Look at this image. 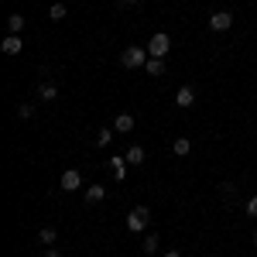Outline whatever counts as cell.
I'll return each instance as SVG.
<instances>
[{"instance_id": "cell-21", "label": "cell", "mask_w": 257, "mask_h": 257, "mask_svg": "<svg viewBox=\"0 0 257 257\" xmlns=\"http://www.w3.org/2000/svg\"><path fill=\"white\" fill-rule=\"evenodd\" d=\"M243 213L257 219V196H250V199H247V206H243Z\"/></svg>"}, {"instance_id": "cell-2", "label": "cell", "mask_w": 257, "mask_h": 257, "mask_svg": "<svg viewBox=\"0 0 257 257\" xmlns=\"http://www.w3.org/2000/svg\"><path fill=\"white\" fill-rule=\"evenodd\" d=\"M148 223H151V209H148V206H134V209L127 213V230H131V233H144Z\"/></svg>"}, {"instance_id": "cell-16", "label": "cell", "mask_w": 257, "mask_h": 257, "mask_svg": "<svg viewBox=\"0 0 257 257\" xmlns=\"http://www.w3.org/2000/svg\"><path fill=\"white\" fill-rule=\"evenodd\" d=\"M141 250H144L148 257H151V254H158V237H155V233H151V237H144V243H141Z\"/></svg>"}, {"instance_id": "cell-24", "label": "cell", "mask_w": 257, "mask_h": 257, "mask_svg": "<svg viewBox=\"0 0 257 257\" xmlns=\"http://www.w3.org/2000/svg\"><path fill=\"white\" fill-rule=\"evenodd\" d=\"M120 4H123V7H131V4H138V0H120Z\"/></svg>"}, {"instance_id": "cell-18", "label": "cell", "mask_w": 257, "mask_h": 257, "mask_svg": "<svg viewBox=\"0 0 257 257\" xmlns=\"http://www.w3.org/2000/svg\"><path fill=\"white\" fill-rule=\"evenodd\" d=\"M48 18L52 21H65V7H62V4H52V7H48Z\"/></svg>"}, {"instance_id": "cell-19", "label": "cell", "mask_w": 257, "mask_h": 257, "mask_svg": "<svg viewBox=\"0 0 257 257\" xmlns=\"http://www.w3.org/2000/svg\"><path fill=\"white\" fill-rule=\"evenodd\" d=\"M110 141H113V131H106V127H103V131H96V144H99V148H106Z\"/></svg>"}, {"instance_id": "cell-4", "label": "cell", "mask_w": 257, "mask_h": 257, "mask_svg": "<svg viewBox=\"0 0 257 257\" xmlns=\"http://www.w3.org/2000/svg\"><path fill=\"white\" fill-rule=\"evenodd\" d=\"M209 28H213V31H230V28H233V14H230V11H213V14H209Z\"/></svg>"}, {"instance_id": "cell-17", "label": "cell", "mask_w": 257, "mask_h": 257, "mask_svg": "<svg viewBox=\"0 0 257 257\" xmlns=\"http://www.w3.org/2000/svg\"><path fill=\"white\" fill-rule=\"evenodd\" d=\"M38 240H41V243H45V247H52V243L59 240V233H55L52 226H45V230H41V233H38Z\"/></svg>"}, {"instance_id": "cell-5", "label": "cell", "mask_w": 257, "mask_h": 257, "mask_svg": "<svg viewBox=\"0 0 257 257\" xmlns=\"http://www.w3.org/2000/svg\"><path fill=\"white\" fill-rule=\"evenodd\" d=\"M82 185V175L76 172V168H69V172H62V182H59V189H65V192H76Z\"/></svg>"}, {"instance_id": "cell-12", "label": "cell", "mask_w": 257, "mask_h": 257, "mask_svg": "<svg viewBox=\"0 0 257 257\" xmlns=\"http://www.w3.org/2000/svg\"><path fill=\"white\" fill-rule=\"evenodd\" d=\"M144 72H148V76H165V59H148Z\"/></svg>"}, {"instance_id": "cell-8", "label": "cell", "mask_w": 257, "mask_h": 257, "mask_svg": "<svg viewBox=\"0 0 257 257\" xmlns=\"http://www.w3.org/2000/svg\"><path fill=\"white\" fill-rule=\"evenodd\" d=\"M38 99H41V103L59 99V86H55V82H41V86H38Z\"/></svg>"}, {"instance_id": "cell-15", "label": "cell", "mask_w": 257, "mask_h": 257, "mask_svg": "<svg viewBox=\"0 0 257 257\" xmlns=\"http://www.w3.org/2000/svg\"><path fill=\"white\" fill-rule=\"evenodd\" d=\"M110 168H113V175H117V178H123V175H127V158H123V155H120V158H110Z\"/></svg>"}, {"instance_id": "cell-9", "label": "cell", "mask_w": 257, "mask_h": 257, "mask_svg": "<svg viewBox=\"0 0 257 257\" xmlns=\"http://www.w3.org/2000/svg\"><path fill=\"white\" fill-rule=\"evenodd\" d=\"M113 131H120V134H131V131H134V117H131V113H117V120H113Z\"/></svg>"}, {"instance_id": "cell-13", "label": "cell", "mask_w": 257, "mask_h": 257, "mask_svg": "<svg viewBox=\"0 0 257 257\" xmlns=\"http://www.w3.org/2000/svg\"><path fill=\"white\" fill-rule=\"evenodd\" d=\"M172 151H175L178 158H185V155H189V151H192V141H189V138H178L175 144H172Z\"/></svg>"}, {"instance_id": "cell-10", "label": "cell", "mask_w": 257, "mask_h": 257, "mask_svg": "<svg viewBox=\"0 0 257 257\" xmlns=\"http://www.w3.org/2000/svg\"><path fill=\"white\" fill-rule=\"evenodd\" d=\"M103 199H106V185H89V189H86V202H89V206H96Z\"/></svg>"}, {"instance_id": "cell-7", "label": "cell", "mask_w": 257, "mask_h": 257, "mask_svg": "<svg viewBox=\"0 0 257 257\" xmlns=\"http://www.w3.org/2000/svg\"><path fill=\"white\" fill-rule=\"evenodd\" d=\"M21 48H24L21 45V35H7V38L0 41V52L4 55H21Z\"/></svg>"}, {"instance_id": "cell-25", "label": "cell", "mask_w": 257, "mask_h": 257, "mask_svg": "<svg viewBox=\"0 0 257 257\" xmlns=\"http://www.w3.org/2000/svg\"><path fill=\"white\" fill-rule=\"evenodd\" d=\"M254 247H257V233H254Z\"/></svg>"}, {"instance_id": "cell-20", "label": "cell", "mask_w": 257, "mask_h": 257, "mask_svg": "<svg viewBox=\"0 0 257 257\" xmlns=\"http://www.w3.org/2000/svg\"><path fill=\"white\" fill-rule=\"evenodd\" d=\"M18 117L21 120H31V117H35V106H31V103H21V106H18Z\"/></svg>"}, {"instance_id": "cell-3", "label": "cell", "mask_w": 257, "mask_h": 257, "mask_svg": "<svg viewBox=\"0 0 257 257\" xmlns=\"http://www.w3.org/2000/svg\"><path fill=\"white\" fill-rule=\"evenodd\" d=\"M144 48H148V55H151V59H165V55H168V48H172V38H168L165 31H155L151 41H148Z\"/></svg>"}, {"instance_id": "cell-23", "label": "cell", "mask_w": 257, "mask_h": 257, "mask_svg": "<svg viewBox=\"0 0 257 257\" xmlns=\"http://www.w3.org/2000/svg\"><path fill=\"white\" fill-rule=\"evenodd\" d=\"M165 257H182V250H168V254H165Z\"/></svg>"}, {"instance_id": "cell-14", "label": "cell", "mask_w": 257, "mask_h": 257, "mask_svg": "<svg viewBox=\"0 0 257 257\" xmlns=\"http://www.w3.org/2000/svg\"><path fill=\"white\" fill-rule=\"evenodd\" d=\"M7 31H11V35H21V31H24V18H21V14H11V18H7Z\"/></svg>"}, {"instance_id": "cell-22", "label": "cell", "mask_w": 257, "mask_h": 257, "mask_svg": "<svg viewBox=\"0 0 257 257\" xmlns=\"http://www.w3.org/2000/svg\"><path fill=\"white\" fill-rule=\"evenodd\" d=\"M45 257H62V254L55 250V247H48V250H45Z\"/></svg>"}, {"instance_id": "cell-6", "label": "cell", "mask_w": 257, "mask_h": 257, "mask_svg": "<svg viewBox=\"0 0 257 257\" xmlns=\"http://www.w3.org/2000/svg\"><path fill=\"white\" fill-rule=\"evenodd\" d=\"M192 103H196V89H192V86H182V89L175 93V106H182V110H189Z\"/></svg>"}, {"instance_id": "cell-11", "label": "cell", "mask_w": 257, "mask_h": 257, "mask_svg": "<svg viewBox=\"0 0 257 257\" xmlns=\"http://www.w3.org/2000/svg\"><path fill=\"white\" fill-rule=\"evenodd\" d=\"M123 158H127V165H144V148L141 144H131V151Z\"/></svg>"}, {"instance_id": "cell-1", "label": "cell", "mask_w": 257, "mask_h": 257, "mask_svg": "<svg viewBox=\"0 0 257 257\" xmlns=\"http://www.w3.org/2000/svg\"><path fill=\"white\" fill-rule=\"evenodd\" d=\"M148 48H138V45H131V48H123L120 52V62H123V69H144L148 65Z\"/></svg>"}]
</instances>
